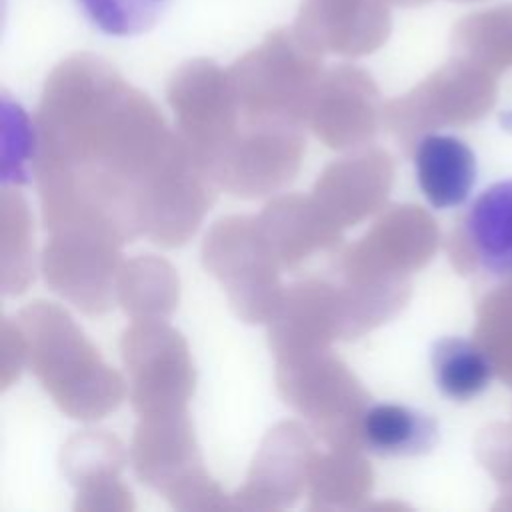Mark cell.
Returning <instances> with one entry per match:
<instances>
[{
	"instance_id": "8992f818",
	"label": "cell",
	"mask_w": 512,
	"mask_h": 512,
	"mask_svg": "<svg viewBox=\"0 0 512 512\" xmlns=\"http://www.w3.org/2000/svg\"><path fill=\"white\" fill-rule=\"evenodd\" d=\"M32 150V136L26 114L8 98L2 102V180L26 182V162Z\"/></svg>"
},
{
	"instance_id": "3957f363",
	"label": "cell",
	"mask_w": 512,
	"mask_h": 512,
	"mask_svg": "<svg viewBox=\"0 0 512 512\" xmlns=\"http://www.w3.org/2000/svg\"><path fill=\"white\" fill-rule=\"evenodd\" d=\"M358 434L364 448L382 458H412L434 450L440 440L438 420L406 404H374L362 416Z\"/></svg>"
},
{
	"instance_id": "6da1fadb",
	"label": "cell",
	"mask_w": 512,
	"mask_h": 512,
	"mask_svg": "<svg viewBox=\"0 0 512 512\" xmlns=\"http://www.w3.org/2000/svg\"><path fill=\"white\" fill-rule=\"evenodd\" d=\"M418 186L436 210L462 206L478 180V158L468 142L454 134H426L414 150Z\"/></svg>"
},
{
	"instance_id": "5b68a950",
	"label": "cell",
	"mask_w": 512,
	"mask_h": 512,
	"mask_svg": "<svg viewBox=\"0 0 512 512\" xmlns=\"http://www.w3.org/2000/svg\"><path fill=\"white\" fill-rule=\"evenodd\" d=\"M172 0H76L84 20L104 36L136 38L150 32Z\"/></svg>"
},
{
	"instance_id": "277c9868",
	"label": "cell",
	"mask_w": 512,
	"mask_h": 512,
	"mask_svg": "<svg viewBox=\"0 0 512 512\" xmlns=\"http://www.w3.org/2000/svg\"><path fill=\"white\" fill-rule=\"evenodd\" d=\"M434 384L454 402H470L488 390L494 366L490 356L462 336L438 338L430 348Z\"/></svg>"
},
{
	"instance_id": "7a4b0ae2",
	"label": "cell",
	"mask_w": 512,
	"mask_h": 512,
	"mask_svg": "<svg viewBox=\"0 0 512 512\" xmlns=\"http://www.w3.org/2000/svg\"><path fill=\"white\" fill-rule=\"evenodd\" d=\"M464 236L484 272L512 278V178L486 186L472 200Z\"/></svg>"
}]
</instances>
